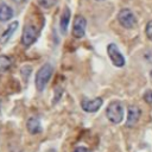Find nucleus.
Listing matches in <instances>:
<instances>
[{
  "label": "nucleus",
  "instance_id": "obj_1",
  "mask_svg": "<svg viewBox=\"0 0 152 152\" xmlns=\"http://www.w3.org/2000/svg\"><path fill=\"white\" fill-rule=\"evenodd\" d=\"M53 72V66L50 63H45L43 66L39 68V70L36 74V78H34V83H36V88L42 91L44 90L45 86L48 84V82L50 81L51 76Z\"/></svg>",
  "mask_w": 152,
  "mask_h": 152
},
{
  "label": "nucleus",
  "instance_id": "obj_2",
  "mask_svg": "<svg viewBox=\"0 0 152 152\" xmlns=\"http://www.w3.org/2000/svg\"><path fill=\"white\" fill-rule=\"evenodd\" d=\"M106 116L112 124H120L124 119V107L119 101L110 102L106 108Z\"/></svg>",
  "mask_w": 152,
  "mask_h": 152
},
{
  "label": "nucleus",
  "instance_id": "obj_3",
  "mask_svg": "<svg viewBox=\"0 0 152 152\" xmlns=\"http://www.w3.org/2000/svg\"><path fill=\"white\" fill-rule=\"evenodd\" d=\"M118 21L125 28H132L137 24V18L134 13L128 8H122L118 13Z\"/></svg>",
  "mask_w": 152,
  "mask_h": 152
},
{
  "label": "nucleus",
  "instance_id": "obj_4",
  "mask_svg": "<svg viewBox=\"0 0 152 152\" xmlns=\"http://www.w3.org/2000/svg\"><path fill=\"white\" fill-rule=\"evenodd\" d=\"M38 37V28L33 24L25 25L21 33V43L24 46H31Z\"/></svg>",
  "mask_w": 152,
  "mask_h": 152
},
{
  "label": "nucleus",
  "instance_id": "obj_5",
  "mask_svg": "<svg viewBox=\"0 0 152 152\" xmlns=\"http://www.w3.org/2000/svg\"><path fill=\"white\" fill-rule=\"evenodd\" d=\"M107 53L109 56V59L112 61V63L118 66V68H122L125 65V57L122 56V53L119 51L116 44L110 43L107 45Z\"/></svg>",
  "mask_w": 152,
  "mask_h": 152
},
{
  "label": "nucleus",
  "instance_id": "obj_6",
  "mask_svg": "<svg viewBox=\"0 0 152 152\" xmlns=\"http://www.w3.org/2000/svg\"><path fill=\"white\" fill-rule=\"evenodd\" d=\"M86 27H87V20L82 15H76L72 23V36L76 39H81L86 34Z\"/></svg>",
  "mask_w": 152,
  "mask_h": 152
},
{
  "label": "nucleus",
  "instance_id": "obj_7",
  "mask_svg": "<svg viewBox=\"0 0 152 152\" xmlns=\"http://www.w3.org/2000/svg\"><path fill=\"white\" fill-rule=\"evenodd\" d=\"M102 103H103V100L101 97H95V99H91V100L84 99L81 102V107L87 113H95L101 108Z\"/></svg>",
  "mask_w": 152,
  "mask_h": 152
},
{
  "label": "nucleus",
  "instance_id": "obj_8",
  "mask_svg": "<svg viewBox=\"0 0 152 152\" xmlns=\"http://www.w3.org/2000/svg\"><path fill=\"white\" fill-rule=\"evenodd\" d=\"M141 116V109L138 106L131 104L127 109V120H126V125L128 127H133L137 125V122L139 121Z\"/></svg>",
  "mask_w": 152,
  "mask_h": 152
},
{
  "label": "nucleus",
  "instance_id": "obj_9",
  "mask_svg": "<svg viewBox=\"0 0 152 152\" xmlns=\"http://www.w3.org/2000/svg\"><path fill=\"white\" fill-rule=\"evenodd\" d=\"M70 19H71V12L66 7V8H64V11L61 15V20H59V27H61V32L63 34H65L68 32V26H69Z\"/></svg>",
  "mask_w": 152,
  "mask_h": 152
},
{
  "label": "nucleus",
  "instance_id": "obj_10",
  "mask_svg": "<svg viewBox=\"0 0 152 152\" xmlns=\"http://www.w3.org/2000/svg\"><path fill=\"white\" fill-rule=\"evenodd\" d=\"M26 128L27 131L31 133V134H38L42 132V125H40V121L38 118H30L26 122Z\"/></svg>",
  "mask_w": 152,
  "mask_h": 152
},
{
  "label": "nucleus",
  "instance_id": "obj_11",
  "mask_svg": "<svg viewBox=\"0 0 152 152\" xmlns=\"http://www.w3.org/2000/svg\"><path fill=\"white\" fill-rule=\"evenodd\" d=\"M13 17V10L7 5V4H1L0 5V21L5 23L12 19Z\"/></svg>",
  "mask_w": 152,
  "mask_h": 152
},
{
  "label": "nucleus",
  "instance_id": "obj_12",
  "mask_svg": "<svg viewBox=\"0 0 152 152\" xmlns=\"http://www.w3.org/2000/svg\"><path fill=\"white\" fill-rule=\"evenodd\" d=\"M17 27H18V21H13V23H11V24L7 26V28H5L4 33L1 34V37H0V42H1L2 44L6 43V42L11 38V36L14 33V31L17 30Z\"/></svg>",
  "mask_w": 152,
  "mask_h": 152
},
{
  "label": "nucleus",
  "instance_id": "obj_13",
  "mask_svg": "<svg viewBox=\"0 0 152 152\" xmlns=\"http://www.w3.org/2000/svg\"><path fill=\"white\" fill-rule=\"evenodd\" d=\"M12 65V59L8 56L1 55L0 56V74L7 71Z\"/></svg>",
  "mask_w": 152,
  "mask_h": 152
},
{
  "label": "nucleus",
  "instance_id": "obj_14",
  "mask_svg": "<svg viewBox=\"0 0 152 152\" xmlns=\"http://www.w3.org/2000/svg\"><path fill=\"white\" fill-rule=\"evenodd\" d=\"M58 0H38V4L44 8H51L57 4Z\"/></svg>",
  "mask_w": 152,
  "mask_h": 152
},
{
  "label": "nucleus",
  "instance_id": "obj_15",
  "mask_svg": "<svg viewBox=\"0 0 152 152\" xmlns=\"http://www.w3.org/2000/svg\"><path fill=\"white\" fill-rule=\"evenodd\" d=\"M145 33H146V37L152 42V19L146 24V27H145Z\"/></svg>",
  "mask_w": 152,
  "mask_h": 152
},
{
  "label": "nucleus",
  "instance_id": "obj_16",
  "mask_svg": "<svg viewBox=\"0 0 152 152\" xmlns=\"http://www.w3.org/2000/svg\"><path fill=\"white\" fill-rule=\"evenodd\" d=\"M142 99H144V101H145L146 103H148V104H152V90H151V89L146 90V91L144 93V96H142Z\"/></svg>",
  "mask_w": 152,
  "mask_h": 152
},
{
  "label": "nucleus",
  "instance_id": "obj_17",
  "mask_svg": "<svg viewBox=\"0 0 152 152\" xmlns=\"http://www.w3.org/2000/svg\"><path fill=\"white\" fill-rule=\"evenodd\" d=\"M144 57H145V59H146V61H148V62H152V49H148V50L145 52Z\"/></svg>",
  "mask_w": 152,
  "mask_h": 152
},
{
  "label": "nucleus",
  "instance_id": "obj_18",
  "mask_svg": "<svg viewBox=\"0 0 152 152\" xmlns=\"http://www.w3.org/2000/svg\"><path fill=\"white\" fill-rule=\"evenodd\" d=\"M72 152H90L89 148H87L86 146H77Z\"/></svg>",
  "mask_w": 152,
  "mask_h": 152
},
{
  "label": "nucleus",
  "instance_id": "obj_19",
  "mask_svg": "<svg viewBox=\"0 0 152 152\" xmlns=\"http://www.w3.org/2000/svg\"><path fill=\"white\" fill-rule=\"evenodd\" d=\"M13 1H14L15 4H21V2H24L25 0H13Z\"/></svg>",
  "mask_w": 152,
  "mask_h": 152
},
{
  "label": "nucleus",
  "instance_id": "obj_20",
  "mask_svg": "<svg viewBox=\"0 0 152 152\" xmlns=\"http://www.w3.org/2000/svg\"><path fill=\"white\" fill-rule=\"evenodd\" d=\"M150 75H151V77H152V69H151V72H150Z\"/></svg>",
  "mask_w": 152,
  "mask_h": 152
},
{
  "label": "nucleus",
  "instance_id": "obj_21",
  "mask_svg": "<svg viewBox=\"0 0 152 152\" xmlns=\"http://www.w3.org/2000/svg\"><path fill=\"white\" fill-rule=\"evenodd\" d=\"M96 1H104V0H96Z\"/></svg>",
  "mask_w": 152,
  "mask_h": 152
}]
</instances>
